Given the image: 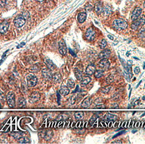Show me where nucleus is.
<instances>
[{
  "label": "nucleus",
  "mask_w": 145,
  "mask_h": 144,
  "mask_svg": "<svg viewBox=\"0 0 145 144\" xmlns=\"http://www.w3.org/2000/svg\"><path fill=\"white\" fill-rule=\"evenodd\" d=\"M61 78H62V77H61V74L59 73H55L52 76V80L54 83H58L61 81Z\"/></svg>",
  "instance_id": "obj_20"
},
{
  "label": "nucleus",
  "mask_w": 145,
  "mask_h": 144,
  "mask_svg": "<svg viewBox=\"0 0 145 144\" xmlns=\"http://www.w3.org/2000/svg\"><path fill=\"white\" fill-rule=\"evenodd\" d=\"M108 38H109L110 39H112V40H114V36H112V35H108Z\"/></svg>",
  "instance_id": "obj_52"
},
{
  "label": "nucleus",
  "mask_w": 145,
  "mask_h": 144,
  "mask_svg": "<svg viewBox=\"0 0 145 144\" xmlns=\"http://www.w3.org/2000/svg\"><path fill=\"white\" fill-rule=\"evenodd\" d=\"M94 11H95V13H97V14H100V13H103V5H102V3L100 2L96 3V4L94 5Z\"/></svg>",
  "instance_id": "obj_17"
},
{
  "label": "nucleus",
  "mask_w": 145,
  "mask_h": 144,
  "mask_svg": "<svg viewBox=\"0 0 145 144\" xmlns=\"http://www.w3.org/2000/svg\"><path fill=\"white\" fill-rule=\"evenodd\" d=\"M74 75H75V77L76 78L78 79V80H81L83 78V73H82V71H81L79 68H78V67H76V68H74Z\"/></svg>",
  "instance_id": "obj_23"
},
{
  "label": "nucleus",
  "mask_w": 145,
  "mask_h": 144,
  "mask_svg": "<svg viewBox=\"0 0 145 144\" xmlns=\"http://www.w3.org/2000/svg\"><path fill=\"white\" fill-rule=\"evenodd\" d=\"M97 107L98 108H104V107H105V105L104 104H99V105L97 106Z\"/></svg>",
  "instance_id": "obj_48"
},
{
  "label": "nucleus",
  "mask_w": 145,
  "mask_h": 144,
  "mask_svg": "<svg viewBox=\"0 0 145 144\" xmlns=\"http://www.w3.org/2000/svg\"><path fill=\"white\" fill-rule=\"evenodd\" d=\"M6 100L8 105L9 106V107L13 108L15 107V94L13 92H9L6 96Z\"/></svg>",
  "instance_id": "obj_3"
},
{
  "label": "nucleus",
  "mask_w": 145,
  "mask_h": 144,
  "mask_svg": "<svg viewBox=\"0 0 145 144\" xmlns=\"http://www.w3.org/2000/svg\"><path fill=\"white\" fill-rule=\"evenodd\" d=\"M38 68H39L38 66H37V65H34V66H33V67H32V68H31V71H32V72H37V71L38 70Z\"/></svg>",
  "instance_id": "obj_40"
},
{
  "label": "nucleus",
  "mask_w": 145,
  "mask_h": 144,
  "mask_svg": "<svg viewBox=\"0 0 145 144\" xmlns=\"http://www.w3.org/2000/svg\"><path fill=\"white\" fill-rule=\"evenodd\" d=\"M59 92L60 93L62 94L63 96H67V95H69L70 91H69V88L66 86V85L64 84H63L62 86L60 87V89H59Z\"/></svg>",
  "instance_id": "obj_14"
},
{
  "label": "nucleus",
  "mask_w": 145,
  "mask_h": 144,
  "mask_svg": "<svg viewBox=\"0 0 145 144\" xmlns=\"http://www.w3.org/2000/svg\"><path fill=\"white\" fill-rule=\"evenodd\" d=\"M81 81V85L82 86H86V85H88L90 82H91V78H90V75H84L83 76L82 79L80 80Z\"/></svg>",
  "instance_id": "obj_15"
},
{
  "label": "nucleus",
  "mask_w": 145,
  "mask_h": 144,
  "mask_svg": "<svg viewBox=\"0 0 145 144\" xmlns=\"http://www.w3.org/2000/svg\"><path fill=\"white\" fill-rule=\"evenodd\" d=\"M8 28H9V22L7 21H3L0 24V33L2 34H5L8 30Z\"/></svg>",
  "instance_id": "obj_10"
},
{
  "label": "nucleus",
  "mask_w": 145,
  "mask_h": 144,
  "mask_svg": "<svg viewBox=\"0 0 145 144\" xmlns=\"http://www.w3.org/2000/svg\"><path fill=\"white\" fill-rule=\"evenodd\" d=\"M95 37H96V33H95V30L93 28H89L87 29L85 33V38L88 41L92 42L95 39Z\"/></svg>",
  "instance_id": "obj_4"
},
{
  "label": "nucleus",
  "mask_w": 145,
  "mask_h": 144,
  "mask_svg": "<svg viewBox=\"0 0 145 144\" xmlns=\"http://www.w3.org/2000/svg\"><path fill=\"white\" fill-rule=\"evenodd\" d=\"M121 126V123L120 122H115L114 121V128H118Z\"/></svg>",
  "instance_id": "obj_43"
},
{
  "label": "nucleus",
  "mask_w": 145,
  "mask_h": 144,
  "mask_svg": "<svg viewBox=\"0 0 145 144\" xmlns=\"http://www.w3.org/2000/svg\"><path fill=\"white\" fill-rule=\"evenodd\" d=\"M7 4V0H0V6L5 7Z\"/></svg>",
  "instance_id": "obj_39"
},
{
  "label": "nucleus",
  "mask_w": 145,
  "mask_h": 144,
  "mask_svg": "<svg viewBox=\"0 0 145 144\" xmlns=\"http://www.w3.org/2000/svg\"><path fill=\"white\" fill-rule=\"evenodd\" d=\"M129 27L127 22L124 19H117L114 22H113V28L115 30H124Z\"/></svg>",
  "instance_id": "obj_1"
},
{
  "label": "nucleus",
  "mask_w": 145,
  "mask_h": 144,
  "mask_svg": "<svg viewBox=\"0 0 145 144\" xmlns=\"http://www.w3.org/2000/svg\"><path fill=\"white\" fill-rule=\"evenodd\" d=\"M103 11H104V13H105V15L109 14L110 12H111V10H110L109 7H107V8H105V10H103Z\"/></svg>",
  "instance_id": "obj_41"
},
{
  "label": "nucleus",
  "mask_w": 145,
  "mask_h": 144,
  "mask_svg": "<svg viewBox=\"0 0 145 144\" xmlns=\"http://www.w3.org/2000/svg\"><path fill=\"white\" fill-rule=\"evenodd\" d=\"M111 51L109 49H103V50L98 54V57L100 59H104V58H108L111 56Z\"/></svg>",
  "instance_id": "obj_12"
},
{
  "label": "nucleus",
  "mask_w": 145,
  "mask_h": 144,
  "mask_svg": "<svg viewBox=\"0 0 145 144\" xmlns=\"http://www.w3.org/2000/svg\"><path fill=\"white\" fill-rule=\"evenodd\" d=\"M93 75H94V77L96 78H102L103 76V70L99 68L98 70L95 71V73H94Z\"/></svg>",
  "instance_id": "obj_26"
},
{
  "label": "nucleus",
  "mask_w": 145,
  "mask_h": 144,
  "mask_svg": "<svg viewBox=\"0 0 145 144\" xmlns=\"http://www.w3.org/2000/svg\"><path fill=\"white\" fill-rule=\"evenodd\" d=\"M58 102L59 103L60 102V96H59V93H58Z\"/></svg>",
  "instance_id": "obj_49"
},
{
  "label": "nucleus",
  "mask_w": 145,
  "mask_h": 144,
  "mask_svg": "<svg viewBox=\"0 0 145 144\" xmlns=\"http://www.w3.org/2000/svg\"><path fill=\"white\" fill-rule=\"evenodd\" d=\"M12 136L14 137L15 139H17V140H19V139L20 138V137H23V134L21 133H13V134H12Z\"/></svg>",
  "instance_id": "obj_34"
},
{
  "label": "nucleus",
  "mask_w": 145,
  "mask_h": 144,
  "mask_svg": "<svg viewBox=\"0 0 145 144\" xmlns=\"http://www.w3.org/2000/svg\"><path fill=\"white\" fill-rule=\"evenodd\" d=\"M122 143V141L121 140H118V141H115V142H114V143Z\"/></svg>",
  "instance_id": "obj_54"
},
{
  "label": "nucleus",
  "mask_w": 145,
  "mask_h": 144,
  "mask_svg": "<svg viewBox=\"0 0 145 144\" xmlns=\"http://www.w3.org/2000/svg\"><path fill=\"white\" fill-rule=\"evenodd\" d=\"M35 1H37V2H40V3H43L44 0H35Z\"/></svg>",
  "instance_id": "obj_55"
},
{
  "label": "nucleus",
  "mask_w": 145,
  "mask_h": 144,
  "mask_svg": "<svg viewBox=\"0 0 145 144\" xmlns=\"http://www.w3.org/2000/svg\"><path fill=\"white\" fill-rule=\"evenodd\" d=\"M86 19H87V13H86L85 12L79 13L78 14V22H79V24H83V22H84Z\"/></svg>",
  "instance_id": "obj_19"
},
{
  "label": "nucleus",
  "mask_w": 145,
  "mask_h": 144,
  "mask_svg": "<svg viewBox=\"0 0 145 144\" xmlns=\"http://www.w3.org/2000/svg\"><path fill=\"white\" fill-rule=\"evenodd\" d=\"M26 22V19L23 15H19L17 16L14 20H13V24L17 28H20L23 26L25 24Z\"/></svg>",
  "instance_id": "obj_2"
},
{
  "label": "nucleus",
  "mask_w": 145,
  "mask_h": 144,
  "mask_svg": "<svg viewBox=\"0 0 145 144\" xmlns=\"http://www.w3.org/2000/svg\"><path fill=\"white\" fill-rule=\"evenodd\" d=\"M26 79H27V84H28L29 87H34L38 83L37 77L33 74H29Z\"/></svg>",
  "instance_id": "obj_6"
},
{
  "label": "nucleus",
  "mask_w": 145,
  "mask_h": 144,
  "mask_svg": "<svg viewBox=\"0 0 145 144\" xmlns=\"http://www.w3.org/2000/svg\"><path fill=\"white\" fill-rule=\"evenodd\" d=\"M90 105H91V97H86L85 99L82 102V104H81V106H82L83 107H88Z\"/></svg>",
  "instance_id": "obj_24"
},
{
  "label": "nucleus",
  "mask_w": 145,
  "mask_h": 144,
  "mask_svg": "<svg viewBox=\"0 0 145 144\" xmlns=\"http://www.w3.org/2000/svg\"><path fill=\"white\" fill-rule=\"evenodd\" d=\"M2 107V104H1V102H0V108Z\"/></svg>",
  "instance_id": "obj_56"
},
{
  "label": "nucleus",
  "mask_w": 145,
  "mask_h": 144,
  "mask_svg": "<svg viewBox=\"0 0 145 144\" xmlns=\"http://www.w3.org/2000/svg\"><path fill=\"white\" fill-rule=\"evenodd\" d=\"M112 89V86L111 85H109V86H106V87H103L101 88V93H108L110 92V90Z\"/></svg>",
  "instance_id": "obj_30"
},
{
  "label": "nucleus",
  "mask_w": 145,
  "mask_h": 144,
  "mask_svg": "<svg viewBox=\"0 0 145 144\" xmlns=\"http://www.w3.org/2000/svg\"><path fill=\"white\" fill-rule=\"evenodd\" d=\"M122 133H124V132H122V133H118L117 135H115V136H114V137H118V136H119V135H121Z\"/></svg>",
  "instance_id": "obj_53"
},
{
  "label": "nucleus",
  "mask_w": 145,
  "mask_h": 144,
  "mask_svg": "<svg viewBox=\"0 0 145 144\" xmlns=\"http://www.w3.org/2000/svg\"><path fill=\"white\" fill-rule=\"evenodd\" d=\"M141 14H142V8H139V7H136L134 8V10L133 11L132 16H131V19H132V20L138 19V18L141 16Z\"/></svg>",
  "instance_id": "obj_9"
},
{
  "label": "nucleus",
  "mask_w": 145,
  "mask_h": 144,
  "mask_svg": "<svg viewBox=\"0 0 145 144\" xmlns=\"http://www.w3.org/2000/svg\"><path fill=\"white\" fill-rule=\"evenodd\" d=\"M104 119L107 121H116L118 119V117L115 114H112V113H107L104 116Z\"/></svg>",
  "instance_id": "obj_22"
},
{
  "label": "nucleus",
  "mask_w": 145,
  "mask_h": 144,
  "mask_svg": "<svg viewBox=\"0 0 145 144\" xmlns=\"http://www.w3.org/2000/svg\"><path fill=\"white\" fill-rule=\"evenodd\" d=\"M138 102H139V100H137L135 102H134V104H133V106H137L138 104Z\"/></svg>",
  "instance_id": "obj_51"
},
{
  "label": "nucleus",
  "mask_w": 145,
  "mask_h": 144,
  "mask_svg": "<svg viewBox=\"0 0 145 144\" xmlns=\"http://www.w3.org/2000/svg\"><path fill=\"white\" fill-rule=\"evenodd\" d=\"M138 19H139L140 22H141V25L145 24V15H141L138 18Z\"/></svg>",
  "instance_id": "obj_38"
},
{
  "label": "nucleus",
  "mask_w": 145,
  "mask_h": 144,
  "mask_svg": "<svg viewBox=\"0 0 145 144\" xmlns=\"http://www.w3.org/2000/svg\"><path fill=\"white\" fill-rule=\"evenodd\" d=\"M39 98H40L39 93H32L31 95H30L29 101H30V102L34 103V102H38V101L39 100Z\"/></svg>",
  "instance_id": "obj_18"
},
{
  "label": "nucleus",
  "mask_w": 145,
  "mask_h": 144,
  "mask_svg": "<svg viewBox=\"0 0 145 144\" xmlns=\"http://www.w3.org/2000/svg\"><path fill=\"white\" fill-rule=\"evenodd\" d=\"M58 51H59V53L61 55H66V53L68 52V48H67L64 40H61V41L58 43Z\"/></svg>",
  "instance_id": "obj_7"
},
{
  "label": "nucleus",
  "mask_w": 145,
  "mask_h": 144,
  "mask_svg": "<svg viewBox=\"0 0 145 144\" xmlns=\"http://www.w3.org/2000/svg\"><path fill=\"white\" fill-rule=\"evenodd\" d=\"M40 135H41V137L44 139V140L49 141L53 137V133L52 130H44V131H43L41 133H40Z\"/></svg>",
  "instance_id": "obj_8"
},
{
  "label": "nucleus",
  "mask_w": 145,
  "mask_h": 144,
  "mask_svg": "<svg viewBox=\"0 0 145 144\" xmlns=\"http://www.w3.org/2000/svg\"><path fill=\"white\" fill-rule=\"evenodd\" d=\"M68 87L69 88H74L75 87V83L72 79H69L68 80Z\"/></svg>",
  "instance_id": "obj_33"
},
{
  "label": "nucleus",
  "mask_w": 145,
  "mask_h": 144,
  "mask_svg": "<svg viewBox=\"0 0 145 144\" xmlns=\"http://www.w3.org/2000/svg\"><path fill=\"white\" fill-rule=\"evenodd\" d=\"M18 142H19V143H29L30 140L27 137H22L18 140Z\"/></svg>",
  "instance_id": "obj_31"
},
{
  "label": "nucleus",
  "mask_w": 145,
  "mask_h": 144,
  "mask_svg": "<svg viewBox=\"0 0 145 144\" xmlns=\"http://www.w3.org/2000/svg\"><path fill=\"white\" fill-rule=\"evenodd\" d=\"M134 73H135V74H138L140 73V68L138 67H136L134 68Z\"/></svg>",
  "instance_id": "obj_45"
},
{
  "label": "nucleus",
  "mask_w": 145,
  "mask_h": 144,
  "mask_svg": "<svg viewBox=\"0 0 145 144\" xmlns=\"http://www.w3.org/2000/svg\"><path fill=\"white\" fill-rule=\"evenodd\" d=\"M107 44H108V43H107V41H106V39H102L101 41H99V43H98L99 47H100L101 48H103V49L104 48H106Z\"/></svg>",
  "instance_id": "obj_32"
},
{
  "label": "nucleus",
  "mask_w": 145,
  "mask_h": 144,
  "mask_svg": "<svg viewBox=\"0 0 145 144\" xmlns=\"http://www.w3.org/2000/svg\"><path fill=\"white\" fill-rule=\"evenodd\" d=\"M135 128H138L141 126V122H136V124H134Z\"/></svg>",
  "instance_id": "obj_47"
},
{
  "label": "nucleus",
  "mask_w": 145,
  "mask_h": 144,
  "mask_svg": "<svg viewBox=\"0 0 145 144\" xmlns=\"http://www.w3.org/2000/svg\"><path fill=\"white\" fill-rule=\"evenodd\" d=\"M111 107H113V108H114V107H119V105L118 104H114V105H112Z\"/></svg>",
  "instance_id": "obj_50"
},
{
  "label": "nucleus",
  "mask_w": 145,
  "mask_h": 144,
  "mask_svg": "<svg viewBox=\"0 0 145 144\" xmlns=\"http://www.w3.org/2000/svg\"><path fill=\"white\" fill-rule=\"evenodd\" d=\"M3 100H4V95H3V93L0 91V102H2Z\"/></svg>",
  "instance_id": "obj_44"
},
{
  "label": "nucleus",
  "mask_w": 145,
  "mask_h": 144,
  "mask_svg": "<svg viewBox=\"0 0 145 144\" xmlns=\"http://www.w3.org/2000/svg\"><path fill=\"white\" fill-rule=\"evenodd\" d=\"M98 66L100 69L102 70H108L110 67V62L108 60V58H104V59H101L98 64Z\"/></svg>",
  "instance_id": "obj_5"
},
{
  "label": "nucleus",
  "mask_w": 145,
  "mask_h": 144,
  "mask_svg": "<svg viewBox=\"0 0 145 144\" xmlns=\"http://www.w3.org/2000/svg\"><path fill=\"white\" fill-rule=\"evenodd\" d=\"M143 5H144V7H145V1H144V3H143Z\"/></svg>",
  "instance_id": "obj_58"
},
{
  "label": "nucleus",
  "mask_w": 145,
  "mask_h": 144,
  "mask_svg": "<svg viewBox=\"0 0 145 144\" xmlns=\"http://www.w3.org/2000/svg\"><path fill=\"white\" fill-rule=\"evenodd\" d=\"M114 75H109V76H108V77L107 78V79H106L107 83H112L113 82H114Z\"/></svg>",
  "instance_id": "obj_37"
},
{
  "label": "nucleus",
  "mask_w": 145,
  "mask_h": 144,
  "mask_svg": "<svg viewBox=\"0 0 145 144\" xmlns=\"http://www.w3.org/2000/svg\"><path fill=\"white\" fill-rule=\"evenodd\" d=\"M42 75L44 79L49 80V79H52L53 73L51 72V69H49L48 67H46V68H43L42 70Z\"/></svg>",
  "instance_id": "obj_11"
},
{
  "label": "nucleus",
  "mask_w": 145,
  "mask_h": 144,
  "mask_svg": "<svg viewBox=\"0 0 145 144\" xmlns=\"http://www.w3.org/2000/svg\"><path fill=\"white\" fill-rule=\"evenodd\" d=\"M98 119V116L97 114H94L91 117V118H90V120L88 121V125L91 126V127H93V125L95 123V122H96V120Z\"/></svg>",
  "instance_id": "obj_27"
},
{
  "label": "nucleus",
  "mask_w": 145,
  "mask_h": 144,
  "mask_svg": "<svg viewBox=\"0 0 145 144\" xmlns=\"http://www.w3.org/2000/svg\"><path fill=\"white\" fill-rule=\"evenodd\" d=\"M83 116H84V113L83 112H76L75 113H74V117H75V118L77 120H81L83 118Z\"/></svg>",
  "instance_id": "obj_28"
},
{
  "label": "nucleus",
  "mask_w": 145,
  "mask_h": 144,
  "mask_svg": "<svg viewBox=\"0 0 145 144\" xmlns=\"http://www.w3.org/2000/svg\"><path fill=\"white\" fill-rule=\"evenodd\" d=\"M140 26H141V22L139 21V19H138L133 20L132 24H131V28L133 30H137Z\"/></svg>",
  "instance_id": "obj_21"
},
{
  "label": "nucleus",
  "mask_w": 145,
  "mask_h": 144,
  "mask_svg": "<svg viewBox=\"0 0 145 144\" xmlns=\"http://www.w3.org/2000/svg\"><path fill=\"white\" fill-rule=\"evenodd\" d=\"M26 106V100L24 97H20L18 101V107H24Z\"/></svg>",
  "instance_id": "obj_25"
},
{
  "label": "nucleus",
  "mask_w": 145,
  "mask_h": 144,
  "mask_svg": "<svg viewBox=\"0 0 145 144\" xmlns=\"http://www.w3.org/2000/svg\"><path fill=\"white\" fill-rule=\"evenodd\" d=\"M108 121L105 120V119H103L99 122V124L98 125V127L99 128H108Z\"/></svg>",
  "instance_id": "obj_29"
},
{
  "label": "nucleus",
  "mask_w": 145,
  "mask_h": 144,
  "mask_svg": "<svg viewBox=\"0 0 145 144\" xmlns=\"http://www.w3.org/2000/svg\"><path fill=\"white\" fill-rule=\"evenodd\" d=\"M56 128H63L64 127V121H58V122H57L56 125H55Z\"/></svg>",
  "instance_id": "obj_35"
},
{
  "label": "nucleus",
  "mask_w": 145,
  "mask_h": 144,
  "mask_svg": "<svg viewBox=\"0 0 145 144\" xmlns=\"http://www.w3.org/2000/svg\"><path fill=\"white\" fill-rule=\"evenodd\" d=\"M129 123V121H124V122L123 123V124L121 125V128H124L125 127H127V126L129 125V124H128Z\"/></svg>",
  "instance_id": "obj_42"
},
{
  "label": "nucleus",
  "mask_w": 145,
  "mask_h": 144,
  "mask_svg": "<svg viewBox=\"0 0 145 144\" xmlns=\"http://www.w3.org/2000/svg\"><path fill=\"white\" fill-rule=\"evenodd\" d=\"M143 100H145V96H144V97H143Z\"/></svg>",
  "instance_id": "obj_57"
},
{
  "label": "nucleus",
  "mask_w": 145,
  "mask_h": 144,
  "mask_svg": "<svg viewBox=\"0 0 145 144\" xmlns=\"http://www.w3.org/2000/svg\"><path fill=\"white\" fill-rule=\"evenodd\" d=\"M95 71H96V68H95V66L93 65V64H90V65H88L87 67H86L85 73L88 74V75H93V74H94Z\"/></svg>",
  "instance_id": "obj_16"
},
{
  "label": "nucleus",
  "mask_w": 145,
  "mask_h": 144,
  "mask_svg": "<svg viewBox=\"0 0 145 144\" xmlns=\"http://www.w3.org/2000/svg\"><path fill=\"white\" fill-rule=\"evenodd\" d=\"M44 62H45V64H46L47 67H48L49 69L53 70V69H55V68H56L55 64H53V62L50 59V58H48V57H45V58H44Z\"/></svg>",
  "instance_id": "obj_13"
},
{
  "label": "nucleus",
  "mask_w": 145,
  "mask_h": 144,
  "mask_svg": "<svg viewBox=\"0 0 145 144\" xmlns=\"http://www.w3.org/2000/svg\"><path fill=\"white\" fill-rule=\"evenodd\" d=\"M75 102H76L75 97H71L69 99V101H68V103H69V105H74Z\"/></svg>",
  "instance_id": "obj_36"
},
{
  "label": "nucleus",
  "mask_w": 145,
  "mask_h": 144,
  "mask_svg": "<svg viewBox=\"0 0 145 144\" xmlns=\"http://www.w3.org/2000/svg\"><path fill=\"white\" fill-rule=\"evenodd\" d=\"M129 123H130V124L129 125V128H131V127H132V126H134V123H135V121H134V120H131V121H130V122H129Z\"/></svg>",
  "instance_id": "obj_46"
}]
</instances>
